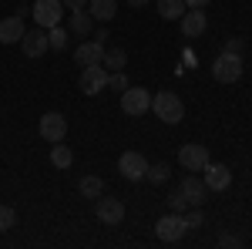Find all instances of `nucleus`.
Segmentation results:
<instances>
[{
    "label": "nucleus",
    "instance_id": "obj_1",
    "mask_svg": "<svg viewBox=\"0 0 252 249\" xmlns=\"http://www.w3.org/2000/svg\"><path fill=\"white\" fill-rule=\"evenodd\" d=\"M152 111H155L165 125H178L182 118H185V105H182V98L175 95V91H158L152 98Z\"/></svg>",
    "mask_w": 252,
    "mask_h": 249
},
{
    "label": "nucleus",
    "instance_id": "obj_2",
    "mask_svg": "<svg viewBox=\"0 0 252 249\" xmlns=\"http://www.w3.org/2000/svg\"><path fill=\"white\" fill-rule=\"evenodd\" d=\"M212 77L215 81H222V84H235L239 77H242V54H229V51H222L212 64Z\"/></svg>",
    "mask_w": 252,
    "mask_h": 249
},
{
    "label": "nucleus",
    "instance_id": "obj_3",
    "mask_svg": "<svg viewBox=\"0 0 252 249\" xmlns=\"http://www.w3.org/2000/svg\"><path fill=\"white\" fill-rule=\"evenodd\" d=\"M121 111L128 118H141L145 111H152V95L145 91V88H125L121 91Z\"/></svg>",
    "mask_w": 252,
    "mask_h": 249
},
{
    "label": "nucleus",
    "instance_id": "obj_4",
    "mask_svg": "<svg viewBox=\"0 0 252 249\" xmlns=\"http://www.w3.org/2000/svg\"><path fill=\"white\" fill-rule=\"evenodd\" d=\"M108 88V68L104 64H88V68H81V91L88 98L101 95Z\"/></svg>",
    "mask_w": 252,
    "mask_h": 249
},
{
    "label": "nucleus",
    "instance_id": "obj_5",
    "mask_svg": "<svg viewBox=\"0 0 252 249\" xmlns=\"http://www.w3.org/2000/svg\"><path fill=\"white\" fill-rule=\"evenodd\" d=\"M189 232V226H185V219H182V212H172V215H161L155 222V236L161 239V243H178L182 236Z\"/></svg>",
    "mask_w": 252,
    "mask_h": 249
},
{
    "label": "nucleus",
    "instance_id": "obj_6",
    "mask_svg": "<svg viewBox=\"0 0 252 249\" xmlns=\"http://www.w3.org/2000/svg\"><path fill=\"white\" fill-rule=\"evenodd\" d=\"M61 7H64L61 0H34L31 14H34V20H37V27H47V31H51V27L61 24V14H64Z\"/></svg>",
    "mask_w": 252,
    "mask_h": 249
},
{
    "label": "nucleus",
    "instance_id": "obj_7",
    "mask_svg": "<svg viewBox=\"0 0 252 249\" xmlns=\"http://www.w3.org/2000/svg\"><path fill=\"white\" fill-rule=\"evenodd\" d=\"M178 165L185 172H202L209 165V148L205 145H182L178 148Z\"/></svg>",
    "mask_w": 252,
    "mask_h": 249
},
{
    "label": "nucleus",
    "instance_id": "obj_8",
    "mask_svg": "<svg viewBox=\"0 0 252 249\" xmlns=\"http://www.w3.org/2000/svg\"><path fill=\"white\" fill-rule=\"evenodd\" d=\"M94 215L104 226H118V222L125 219V202H121V199H111V195H97Z\"/></svg>",
    "mask_w": 252,
    "mask_h": 249
},
{
    "label": "nucleus",
    "instance_id": "obj_9",
    "mask_svg": "<svg viewBox=\"0 0 252 249\" xmlns=\"http://www.w3.org/2000/svg\"><path fill=\"white\" fill-rule=\"evenodd\" d=\"M118 172L125 175L128 182H141L145 172H148V162H145L141 152H125L121 158H118Z\"/></svg>",
    "mask_w": 252,
    "mask_h": 249
},
{
    "label": "nucleus",
    "instance_id": "obj_10",
    "mask_svg": "<svg viewBox=\"0 0 252 249\" xmlns=\"http://www.w3.org/2000/svg\"><path fill=\"white\" fill-rule=\"evenodd\" d=\"M202 182H205V189L209 192H225L229 185H232V172H229V165H222V162H209L205 169H202Z\"/></svg>",
    "mask_w": 252,
    "mask_h": 249
},
{
    "label": "nucleus",
    "instance_id": "obj_11",
    "mask_svg": "<svg viewBox=\"0 0 252 249\" xmlns=\"http://www.w3.org/2000/svg\"><path fill=\"white\" fill-rule=\"evenodd\" d=\"M64 135H67V121H64V115H58V111H47V115H40V138L44 142H64Z\"/></svg>",
    "mask_w": 252,
    "mask_h": 249
},
{
    "label": "nucleus",
    "instance_id": "obj_12",
    "mask_svg": "<svg viewBox=\"0 0 252 249\" xmlns=\"http://www.w3.org/2000/svg\"><path fill=\"white\" fill-rule=\"evenodd\" d=\"M20 47H24L27 58H40V54L51 47V44H47V31H44V27H31V31H24Z\"/></svg>",
    "mask_w": 252,
    "mask_h": 249
},
{
    "label": "nucleus",
    "instance_id": "obj_13",
    "mask_svg": "<svg viewBox=\"0 0 252 249\" xmlns=\"http://www.w3.org/2000/svg\"><path fill=\"white\" fill-rule=\"evenodd\" d=\"M178 20H182V34H185V37H202V34H205V27H209L205 10H195V7H189Z\"/></svg>",
    "mask_w": 252,
    "mask_h": 249
},
{
    "label": "nucleus",
    "instance_id": "obj_14",
    "mask_svg": "<svg viewBox=\"0 0 252 249\" xmlns=\"http://www.w3.org/2000/svg\"><path fill=\"white\" fill-rule=\"evenodd\" d=\"M182 195L189 199V206H202L205 202V195H209V189H205V182L202 178H195L192 172L182 178Z\"/></svg>",
    "mask_w": 252,
    "mask_h": 249
},
{
    "label": "nucleus",
    "instance_id": "obj_15",
    "mask_svg": "<svg viewBox=\"0 0 252 249\" xmlns=\"http://www.w3.org/2000/svg\"><path fill=\"white\" fill-rule=\"evenodd\" d=\"M74 61L84 64V68H88V64H101V61H104V44H101V40H84L78 51H74Z\"/></svg>",
    "mask_w": 252,
    "mask_h": 249
},
{
    "label": "nucleus",
    "instance_id": "obj_16",
    "mask_svg": "<svg viewBox=\"0 0 252 249\" xmlns=\"http://www.w3.org/2000/svg\"><path fill=\"white\" fill-rule=\"evenodd\" d=\"M20 37H24V20L17 14L0 20V44H20Z\"/></svg>",
    "mask_w": 252,
    "mask_h": 249
},
{
    "label": "nucleus",
    "instance_id": "obj_17",
    "mask_svg": "<svg viewBox=\"0 0 252 249\" xmlns=\"http://www.w3.org/2000/svg\"><path fill=\"white\" fill-rule=\"evenodd\" d=\"M88 14L94 20H115V14H118V0H88Z\"/></svg>",
    "mask_w": 252,
    "mask_h": 249
},
{
    "label": "nucleus",
    "instance_id": "obj_18",
    "mask_svg": "<svg viewBox=\"0 0 252 249\" xmlns=\"http://www.w3.org/2000/svg\"><path fill=\"white\" fill-rule=\"evenodd\" d=\"M155 3H158V14H161L165 20H178L185 10H189L185 0H155Z\"/></svg>",
    "mask_w": 252,
    "mask_h": 249
},
{
    "label": "nucleus",
    "instance_id": "obj_19",
    "mask_svg": "<svg viewBox=\"0 0 252 249\" xmlns=\"http://www.w3.org/2000/svg\"><path fill=\"white\" fill-rule=\"evenodd\" d=\"M78 192L84 195V199H97V195H104V182H101L97 175H84L81 185H78Z\"/></svg>",
    "mask_w": 252,
    "mask_h": 249
},
{
    "label": "nucleus",
    "instance_id": "obj_20",
    "mask_svg": "<svg viewBox=\"0 0 252 249\" xmlns=\"http://www.w3.org/2000/svg\"><path fill=\"white\" fill-rule=\"evenodd\" d=\"M91 24H94V17L88 14V7H84V10H71V31H74V34L84 37V34L91 31Z\"/></svg>",
    "mask_w": 252,
    "mask_h": 249
},
{
    "label": "nucleus",
    "instance_id": "obj_21",
    "mask_svg": "<svg viewBox=\"0 0 252 249\" xmlns=\"http://www.w3.org/2000/svg\"><path fill=\"white\" fill-rule=\"evenodd\" d=\"M101 64H108V71H125V64H128V54L121 51V47H104V61Z\"/></svg>",
    "mask_w": 252,
    "mask_h": 249
},
{
    "label": "nucleus",
    "instance_id": "obj_22",
    "mask_svg": "<svg viewBox=\"0 0 252 249\" xmlns=\"http://www.w3.org/2000/svg\"><path fill=\"white\" fill-rule=\"evenodd\" d=\"M51 162H54L58 169H71V162H74V152H71L67 145L54 142V148H51Z\"/></svg>",
    "mask_w": 252,
    "mask_h": 249
},
{
    "label": "nucleus",
    "instance_id": "obj_23",
    "mask_svg": "<svg viewBox=\"0 0 252 249\" xmlns=\"http://www.w3.org/2000/svg\"><path fill=\"white\" fill-rule=\"evenodd\" d=\"M168 175H172V169H168L165 162H158V165H148V172H145V178H148L152 185H161V182H168Z\"/></svg>",
    "mask_w": 252,
    "mask_h": 249
},
{
    "label": "nucleus",
    "instance_id": "obj_24",
    "mask_svg": "<svg viewBox=\"0 0 252 249\" xmlns=\"http://www.w3.org/2000/svg\"><path fill=\"white\" fill-rule=\"evenodd\" d=\"M47 44H51V47H54V51H64V47H67V31H64V27H51V31H47Z\"/></svg>",
    "mask_w": 252,
    "mask_h": 249
},
{
    "label": "nucleus",
    "instance_id": "obj_25",
    "mask_svg": "<svg viewBox=\"0 0 252 249\" xmlns=\"http://www.w3.org/2000/svg\"><path fill=\"white\" fill-rule=\"evenodd\" d=\"M14 222H17V212L10 209V206H0V232L14 229Z\"/></svg>",
    "mask_w": 252,
    "mask_h": 249
},
{
    "label": "nucleus",
    "instance_id": "obj_26",
    "mask_svg": "<svg viewBox=\"0 0 252 249\" xmlns=\"http://www.w3.org/2000/svg\"><path fill=\"white\" fill-rule=\"evenodd\" d=\"M168 209H172V212H185V209H189V199L182 195V189L168 195Z\"/></svg>",
    "mask_w": 252,
    "mask_h": 249
},
{
    "label": "nucleus",
    "instance_id": "obj_27",
    "mask_svg": "<svg viewBox=\"0 0 252 249\" xmlns=\"http://www.w3.org/2000/svg\"><path fill=\"white\" fill-rule=\"evenodd\" d=\"M108 88H111V91H125V88H128V77H125V71L108 74Z\"/></svg>",
    "mask_w": 252,
    "mask_h": 249
},
{
    "label": "nucleus",
    "instance_id": "obj_28",
    "mask_svg": "<svg viewBox=\"0 0 252 249\" xmlns=\"http://www.w3.org/2000/svg\"><path fill=\"white\" fill-rule=\"evenodd\" d=\"M182 219H185L189 229H198V226H202V212H198V206H195L192 212H182Z\"/></svg>",
    "mask_w": 252,
    "mask_h": 249
},
{
    "label": "nucleus",
    "instance_id": "obj_29",
    "mask_svg": "<svg viewBox=\"0 0 252 249\" xmlns=\"http://www.w3.org/2000/svg\"><path fill=\"white\" fill-rule=\"evenodd\" d=\"M222 51H229V54H242V51H246V44H242V37H229Z\"/></svg>",
    "mask_w": 252,
    "mask_h": 249
},
{
    "label": "nucleus",
    "instance_id": "obj_30",
    "mask_svg": "<svg viewBox=\"0 0 252 249\" xmlns=\"http://www.w3.org/2000/svg\"><path fill=\"white\" fill-rule=\"evenodd\" d=\"M219 246L232 249V246H242V239H239V236H229V232H225V236H219Z\"/></svg>",
    "mask_w": 252,
    "mask_h": 249
},
{
    "label": "nucleus",
    "instance_id": "obj_31",
    "mask_svg": "<svg viewBox=\"0 0 252 249\" xmlns=\"http://www.w3.org/2000/svg\"><path fill=\"white\" fill-rule=\"evenodd\" d=\"M61 3H64L67 10H84V7H88V0H61Z\"/></svg>",
    "mask_w": 252,
    "mask_h": 249
},
{
    "label": "nucleus",
    "instance_id": "obj_32",
    "mask_svg": "<svg viewBox=\"0 0 252 249\" xmlns=\"http://www.w3.org/2000/svg\"><path fill=\"white\" fill-rule=\"evenodd\" d=\"M185 7H195V10H202V7H209V0H185Z\"/></svg>",
    "mask_w": 252,
    "mask_h": 249
},
{
    "label": "nucleus",
    "instance_id": "obj_33",
    "mask_svg": "<svg viewBox=\"0 0 252 249\" xmlns=\"http://www.w3.org/2000/svg\"><path fill=\"white\" fill-rule=\"evenodd\" d=\"M131 7H145V3H152V0H128Z\"/></svg>",
    "mask_w": 252,
    "mask_h": 249
}]
</instances>
